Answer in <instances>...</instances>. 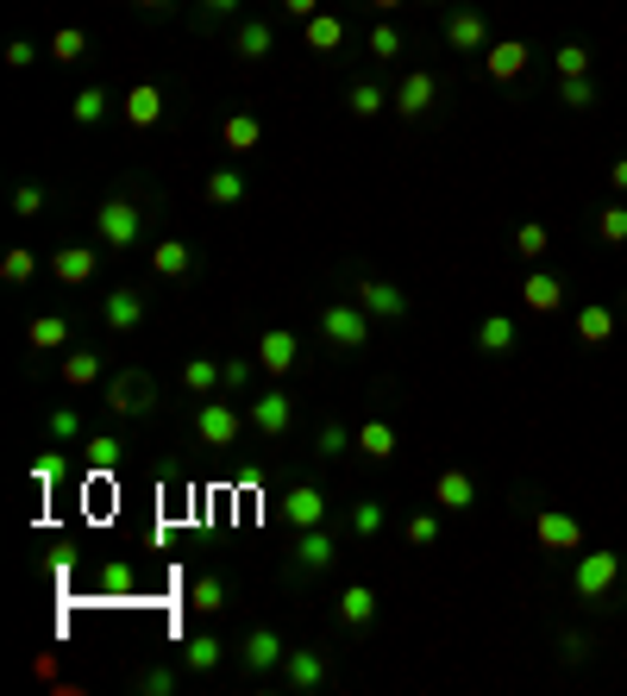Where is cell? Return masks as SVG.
Here are the masks:
<instances>
[{
  "instance_id": "cell-1",
  "label": "cell",
  "mask_w": 627,
  "mask_h": 696,
  "mask_svg": "<svg viewBox=\"0 0 627 696\" xmlns=\"http://www.w3.org/2000/svg\"><path fill=\"white\" fill-rule=\"evenodd\" d=\"M333 559H339V527H333V521L301 527L296 547H289V565H282V577H289V584H301V577H321Z\"/></svg>"
},
{
  "instance_id": "cell-2",
  "label": "cell",
  "mask_w": 627,
  "mask_h": 696,
  "mask_svg": "<svg viewBox=\"0 0 627 696\" xmlns=\"http://www.w3.org/2000/svg\"><path fill=\"white\" fill-rule=\"evenodd\" d=\"M100 408H107L113 421H145V415H157V383H150L145 371L107 376V389H100Z\"/></svg>"
},
{
  "instance_id": "cell-3",
  "label": "cell",
  "mask_w": 627,
  "mask_h": 696,
  "mask_svg": "<svg viewBox=\"0 0 627 696\" xmlns=\"http://www.w3.org/2000/svg\"><path fill=\"white\" fill-rule=\"evenodd\" d=\"M95 232H100V245L107 251H132L138 245V232H145V207L132 195H107L95 207Z\"/></svg>"
},
{
  "instance_id": "cell-4",
  "label": "cell",
  "mask_w": 627,
  "mask_h": 696,
  "mask_svg": "<svg viewBox=\"0 0 627 696\" xmlns=\"http://www.w3.org/2000/svg\"><path fill=\"white\" fill-rule=\"evenodd\" d=\"M371 314H364V308H358V301H326L321 308V339L333 351H364L371 346Z\"/></svg>"
},
{
  "instance_id": "cell-5",
  "label": "cell",
  "mask_w": 627,
  "mask_h": 696,
  "mask_svg": "<svg viewBox=\"0 0 627 696\" xmlns=\"http://www.w3.org/2000/svg\"><path fill=\"white\" fill-rule=\"evenodd\" d=\"M239 427H251L245 415H239V401H226V396H207L195 408V440L207 452H232L239 446Z\"/></svg>"
},
{
  "instance_id": "cell-6",
  "label": "cell",
  "mask_w": 627,
  "mask_h": 696,
  "mask_svg": "<svg viewBox=\"0 0 627 696\" xmlns=\"http://www.w3.org/2000/svg\"><path fill=\"white\" fill-rule=\"evenodd\" d=\"M615 584H622V552H577L571 590L583 602H608L615 597Z\"/></svg>"
},
{
  "instance_id": "cell-7",
  "label": "cell",
  "mask_w": 627,
  "mask_h": 696,
  "mask_svg": "<svg viewBox=\"0 0 627 696\" xmlns=\"http://www.w3.org/2000/svg\"><path fill=\"white\" fill-rule=\"evenodd\" d=\"M251 433L264 440V446H282L289 440V427H296V401H289V389H264V396L245 408Z\"/></svg>"
},
{
  "instance_id": "cell-8",
  "label": "cell",
  "mask_w": 627,
  "mask_h": 696,
  "mask_svg": "<svg viewBox=\"0 0 627 696\" xmlns=\"http://www.w3.org/2000/svg\"><path fill=\"white\" fill-rule=\"evenodd\" d=\"M282 659H289V640H282L270 622H257L245 640H239V665H245L251 677H276L282 672Z\"/></svg>"
},
{
  "instance_id": "cell-9",
  "label": "cell",
  "mask_w": 627,
  "mask_h": 696,
  "mask_svg": "<svg viewBox=\"0 0 627 696\" xmlns=\"http://www.w3.org/2000/svg\"><path fill=\"white\" fill-rule=\"evenodd\" d=\"M282 684H289V691H326V684H333V652L326 647H289V659H282Z\"/></svg>"
},
{
  "instance_id": "cell-10",
  "label": "cell",
  "mask_w": 627,
  "mask_h": 696,
  "mask_svg": "<svg viewBox=\"0 0 627 696\" xmlns=\"http://www.w3.org/2000/svg\"><path fill=\"white\" fill-rule=\"evenodd\" d=\"M282 521L296 527V533L333 521V496H326L321 483H289V490H282Z\"/></svg>"
},
{
  "instance_id": "cell-11",
  "label": "cell",
  "mask_w": 627,
  "mask_h": 696,
  "mask_svg": "<svg viewBox=\"0 0 627 696\" xmlns=\"http://www.w3.org/2000/svg\"><path fill=\"white\" fill-rule=\"evenodd\" d=\"M533 540H540V552H583V521L565 515V508H540L533 515Z\"/></svg>"
},
{
  "instance_id": "cell-12",
  "label": "cell",
  "mask_w": 627,
  "mask_h": 696,
  "mask_svg": "<svg viewBox=\"0 0 627 696\" xmlns=\"http://www.w3.org/2000/svg\"><path fill=\"white\" fill-rule=\"evenodd\" d=\"M446 50H465V57L490 50V20H483L477 7H451L446 13Z\"/></svg>"
},
{
  "instance_id": "cell-13",
  "label": "cell",
  "mask_w": 627,
  "mask_h": 696,
  "mask_svg": "<svg viewBox=\"0 0 627 696\" xmlns=\"http://www.w3.org/2000/svg\"><path fill=\"white\" fill-rule=\"evenodd\" d=\"M358 308H364V314H371V321H408V296H401L396 283H376V276H364V283H358Z\"/></svg>"
},
{
  "instance_id": "cell-14",
  "label": "cell",
  "mask_w": 627,
  "mask_h": 696,
  "mask_svg": "<svg viewBox=\"0 0 627 696\" xmlns=\"http://www.w3.org/2000/svg\"><path fill=\"white\" fill-rule=\"evenodd\" d=\"M100 326H107L113 339L138 333V326H145V296H138V289H113V296L100 301Z\"/></svg>"
},
{
  "instance_id": "cell-15",
  "label": "cell",
  "mask_w": 627,
  "mask_h": 696,
  "mask_svg": "<svg viewBox=\"0 0 627 696\" xmlns=\"http://www.w3.org/2000/svg\"><path fill=\"white\" fill-rule=\"evenodd\" d=\"M120 120L132 125V132H150V125L164 120V88H157V82H132L120 100Z\"/></svg>"
},
{
  "instance_id": "cell-16",
  "label": "cell",
  "mask_w": 627,
  "mask_h": 696,
  "mask_svg": "<svg viewBox=\"0 0 627 696\" xmlns=\"http://www.w3.org/2000/svg\"><path fill=\"white\" fill-rule=\"evenodd\" d=\"M95 271H100V251H88V245H57V251H50V276H57L63 289L95 283Z\"/></svg>"
},
{
  "instance_id": "cell-17",
  "label": "cell",
  "mask_w": 627,
  "mask_h": 696,
  "mask_svg": "<svg viewBox=\"0 0 627 696\" xmlns=\"http://www.w3.org/2000/svg\"><path fill=\"white\" fill-rule=\"evenodd\" d=\"M257 364H264V376H289L301 364V339L289 326H270V333L257 339Z\"/></svg>"
},
{
  "instance_id": "cell-18",
  "label": "cell",
  "mask_w": 627,
  "mask_h": 696,
  "mask_svg": "<svg viewBox=\"0 0 627 696\" xmlns=\"http://www.w3.org/2000/svg\"><path fill=\"white\" fill-rule=\"evenodd\" d=\"M433 100H439V75L433 70H408L401 75V88H396V113L401 120H421Z\"/></svg>"
},
{
  "instance_id": "cell-19",
  "label": "cell",
  "mask_w": 627,
  "mask_h": 696,
  "mask_svg": "<svg viewBox=\"0 0 627 696\" xmlns=\"http://www.w3.org/2000/svg\"><path fill=\"white\" fill-rule=\"evenodd\" d=\"M433 502H439L446 515H465V508H477V477L458 471V465H446V471L433 477Z\"/></svg>"
},
{
  "instance_id": "cell-20",
  "label": "cell",
  "mask_w": 627,
  "mask_h": 696,
  "mask_svg": "<svg viewBox=\"0 0 627 696\" xmlns=\"http://www.w3.org/2000/svg\"><path fill=\"white\" fill-rule=\"evenodd\" d=\"M270 50H276V25L270 20H239L232 25V57H239V63H264Z\"/></svg>"
},
{
  "instance_id": "cell-21",
  "label": "cell",
  "mask_w": 627,
  "mask_h": 696,
  "mask_svg": "<svg viewBox=\"0 0 627 696\" xmlns=\"http://www.w3.org/2000/svg\"><path fill=\"white\" fill-rule=\"evenodd\" d=\"M376 609H383V602H376L371 584H346V590H339V602H333L339 627H358V634H364V627L376 622Z\"/></svg>"
},
{
  "instance_id": "cell-22",
  "label": "cell",
  "mask_w": 627,
  "mask_h": 696,
  "mask_svg": "<svg viewBox=\"0 0 627 696\" xmlns=\"http://www.w3.org/2000/svg\"><path fill=\"white\" fill-rule=\"evenodd\" d=\"M226 665V640L220 634H189V647H182V672L189 677H214Z\"/></svg>"
},
{
  "instance_id": "cell-23",
  "label": "cell",
  "mask_w": 627,
  "mask_h": 696,
  "mask_svg": "<svg viewBox=\"0 0 627 696\" xmlns=\"http://www.w3.org/2000/svg\"><path fill=\"white\" fill-rule=\"evenodd\" d=\"M515 346H521V326H515V314H483V321H477V351L508 358Z\"/></svg>"
},
{
  "instance_id": "cell-24",
  "label": "cell",
  "mask_w": 627,
  "mask_h": 696,
  "mask_svg": "<svg viewBox=\"0 0 627 696\" xmlns=\"http://www.w3.org/2000/svg\"><path fill=\"white\" fill-rule=\"evenodd\" d=\"M201 195L214 201V207H239V201L251 195V182H245V170H239V164H220V170H207Z\"/></svg>"
},
{
  "instance_id": "cell-25",
  "label": "cell",
  "mask_w": 627,
  "mask_h": 696,
  "mask_svg": "<svg viewBox=\"0 0 627 696\" xmlns=\"http://www.w3.org/2000/svg\"><path fill=\"white\" fill-rule=\"evenodd\" d=\"M75 452L88 458V471H95V477H113L125 465V440H120V433H88Z\"/></svg>"
},
{
  "instance_id": "cell-26",
  "label": "cell",
  "mask_w": 627,
  "mask_h": 696,
  "mask_svg": "<svg viewBox=\"0 0 627 696\" xmlns=\"http://www.w3.org/2000/svg\"><path fill=\"white\" fill-rule=\"evenodd\" d=\"M383 527H389V502H383V496H358L346 508V533H351V540H376Z\"/></svg>"
},
{
  "instance_id": "cell-27",
  "label": "cell",
  "mask_w": 627,
  "mask_h": 696,
  "mask_svg": "<svg viewBox=\"0 0 627 696\" xmlns=\"http://www.w3.org/2000/svg\"><path fill=\"white\" fill-rule=\"evenodd\" d=\"M70 120L82 125V132H95V125H107V120H113V95H107V88H95V82H88V88H75V100H70Z\"/></svg>"
},
{
  "instance_id": "cell-28",
  "label": "cell",
  "mask_w": 627,
  "mask_h": 696,
  "mask_svg": "<svg viewBox=\"0 0 627 696\" xmlns=\"http://www.w3.org/2000/svg\"><path fill=\"white\" fill-rule=\"evenodd\" d=\"M571 326H577L583 346H608V339H615V308H608V301H583Z\"/></svg>"
},
{
  "instance_id": "cell-29",
  "label": "cell",
  "mask_w": 627,
  "mask_h": 696,
  "mask_svg": "<svg viewBox=\"0 0 627 696\" xmlns=\"http://www.w3.org/2000/svg\"><path fill=\"white\" fill-rule=\"evenodd\" d=\"M150 271L164 276V283H182V276H195V251L182 245V239H164V245H150Z\"/></svg>"
},
{
  "instance_id": "cell-30",
  "label": "cell",
  "mask_w": 627,
  "mask_h": 696,
  "mask_svg": "<svg viewBox=\"0 0 627 696\" xmlns=\"http://www.w3.org/2000/svg\"><path fill=\"white\" fill-rule=\"evenodd\" d=\"M521 301L533 308V314H558V308H565V283H558L552 271H533L521 283Z\"/></svg>"
},
{
  "instance_id": "cell-31",
  "label": "cell",
  "mask_w": 627,
  "mask_h": 696,
  "mask_svg": "<svg viewBox=\"0 0 627 696\" xmlns=\"http://www.w3.org/2000/svg\"><path fill=\"white\" fill-rule=\"evenodd\" d=\"M527 63H533V45H521V38H502V45H490V82H515Z\"/></svg>"
},
{
  "instance_id": "cell-32",
  "label": "cell",
  "mask_w": 627,
  "mask_h": 696,
  "mask_svg": "<svg viewBox=\"0 0 627 696\" xmlns=\"http://www.w3.org/2000/svg\"><path fill=\"white\" fill-rule=\"evenodd\" d=\"M182 389H189V396H226V376H220V364H214V358H189V364H182Z\"/></svg>"
},
{
  "instance_id": "cell-33",
  "label": "cell",
  "mask_w": 627,
  "mask_h": 696,
  "mask_svg": "<svg viewBox=\"0 0 627 696\" xmlns=\"http://www.w3.org/2000/svg\"><path fill=\"white\" fill-rule=\"evenodd\" d=\"M220 139H226V151H239V157H245V151L264 145V120H257V113H226Z\"/></svg>"
},
{
  "instance_id": "cell-34",
  "label": "cell",
  "mask_w": 627,
  "mask_h": 696,
  "mask_svg": "<svg viewBox=\"0 0 627 696\" xmlns=\"http://www.w3.org/2000/svg\"><path fill=\"white\" fill-rule=\"evenodd\" d=\"M346 107H351V120H376V113H383V107H396V95H389V88H383V82H351Z\"/></svg>"
},
{
  "instance_id": "cell-35",
  "label": "cell",
  "mask_w": 627,
  "mask_h": 696,
  "mask_svg": "<svg viewBox=\"0 0 627 696\" xmlns=\"http://www.w3.org/2000/svg\"><path fill=\"white\" fill-rule=\"evenodd\" d=\"M32 276H38V251L32 245H7L0 251V283H7V289H25Z\"/></svg>"
},
{
  "instance_id": "cell-36",
  "label": "cell",
  "mask_w": 627,
  "mask_h": 696,
  "mask_svg": "<svg viewBox=\"0 0 627 696\" xmlns=\"http://www.w3.org/2000/svg\"><path fill=\"white\" fill-rule=\"evenodd\" d=\"M301 38H308V50H339L346 45V20L339 13H314V20L301 25Z\"/></svg>"
},
{
  "instance_id": "cell-37",
  "label": "cell",
  "mask_w": 627,
  "mask_h": 696,
  "mask_svg": "<svg viewBox=\"0 0 627 696\" xmlns=\"http://www.w3.org/2000/svg\"><path fill=\"white\" fill-rule=\"evenodd\" d=\"M25 339H32V351H63L70 346V321L63 314H38V321L25 326Z\"/></svg>"
},
{
  "instance_id": "cell-38",
  "label": "cell",
  "mask_w": 627,
  "mask_h": 696,
  "mask_svg": "<svg viewBox=\"0 0 627 696\" xmlns=\"http://www.w3.org/2000/svg\"><path fill=\"white\" fill-rule=\"evenodd\" d=\"M396 446H401V440H396V427H389V421H364V427H358V452L376 458V465H383V458H396Z\"/></svg>"
},
{
  "instance_id": "cell-39",
  "label": "cell",
  "mask_w": 627,
  "mask_h": 696,
  "mask_svg": "<svg viewBox=\"0 0 627 696\" xmlns=\"http://www.w3.org/2000/svg\"><path fill=\"white\" fill-rule=\"evenodd\" d=\"M189 609H201V615H220V609H226V577L220 572H201L195 584H189Z\"/></svg>"
},
{
  "instance_id": "cell-40",
  "label": "cell",
  "mask_w": 627,
  "mask_h": 696,
  "mask_svg": "<svg viewBox=\"0 0 627 696\" xmlns=\"http://www.w3.org/2000/svg\"><path fill=\"white\" fill-rule=\"evenodd\" d=\"M63 383H70V389H95L100 383V351H63Z\"/></svg>"
},
{
  "instance_id": "cell-41",
  "label": "cell",
  "mask_w": 627,
  "mask_h": 696,
  "mask_svg": "<svg viewBox=\"0 0 627 696\" xmlns=\"http://www.w3.org/2000/svg\"><path fill=\"white\" fill-rule=\"evenodd\" d=\"M50 57H57V63H82V57H88V32H82V25H57V32H50Z\"/></svg>"
},
{
  "instance_id": "cell-42",
  "label": "cell",
  "mask_w": 627,
  "mask_h": 696,
  "mask_svg": "<svg viewBox=\"0 0 627 696\" xmlns=\"http://www.w3.org/2000/svg\"><path fill=\"white\" fill-rule=\"evenodd\" d=\"M364 50H371V57H376V63H396V57H401V50H408V38H401V32H396V25H389V20H383V25H371V38H364Z\"/></svg>"
},
{
  "instance_id": "cell-43",
  "label": "cell",
  "mask_w": 627,
  "mask_h": 696,
  "mask_svg": "<svg viewBox=\"0 0 627 696\" xmlns=\"http://www.w3.org/2000/svg\"><path fill=\"white\" fill-rule=\"evenodd\" d=\"M358 446V433H351L346 421H326L321 433H314V458H339V452Z\"/></svg>"
},
{
  "instance_id": "cell-44",
  "label": "cell",
  "mask_w": 627,
  "mask_h": 696,
  "mask_svg": "<svg viewBox=\"0 0 627 696\" xmlns=\"http://www.w3.org/2000/svg\"><path fill=\"white\" fill-rule=\"evenodd\" d=\"M558 100H565L571 113H590V107H596V82H590V75H558Z\"/></svg>"
},
{
  "instance_id": "cell-45",
  "label": "cell",
  "mask_w": 627,
  "mask_h": 696,
  "mask_svg": "<svg viewBox=\"0 0 627 696\" xmlns=\"http://www.w3.org/2000/svg\"><path fill=\"white\" fill-rule=\"evenodd\" d=\"M100 590H107V597H132V590H138V572H132V565H125V559H107V565H100V577H95Z\"/></svg>"
},
{
  "instance_id": "cell-46",
  "label": "cell",
  "mask_w": 627,
  "mask_h": 696,
  "mask_svg": "<svg viewBox=\"0 0 627 696\" xmlns=\"http://www.w3.org/2000/svg\"><path fill=\"white\" fill-rule=\"evenodd\" d=\"M596 239L602 245H627V201H608L596 214Z\"/></svg>"
},
{
  "instance_id": "cell-47",
  "label": "cell",
  "mask_w": 627,
  "mask_h": 696,
  "mask_svg": "<svg viewBox=\"0 0 627 696\" xmlns=\"http://www.w3.org/2000/svg\"><path fill=\"white\" fill-rule=\"evenodd\" d=\"M82 440H88V433H82V415H75V408H57V415H50V446H82Z\"/></svg>"
},
{
  "instance_id": "cell-48",
  "label": "cell",
  "mask_w": 627,
  "mask_h": 696,
  "mask_svg": "<svg viewBox=\"0 0 627 696\" xmlns=\"http://www.w3.org/2000/svg\"><path fill=\"white\" fill-rule=\"evenodd\" d=\"M257 371H264L257 358H226V364H220V376H226V396H245L251 383H257Z\"/></svg>"
},
{
  "instance_id": "cell-49",
  "label": "cell",
  "mask_w": 627,
  "mask_h": 696,
  "mask_svg": "<svg viewBox=\"0 0 627 696\" xmlns=\"http://www.w3.org/2000/svg\"><path fill=\"white\" fill-rule=\"evenodd\" d=\"M132 684H138V696H176V691H182V672H170V665H150V672H138Z\"/></svg>"
},
{
  "instance_id": "cell-50",
  "label": "cell",
  "mask_w": 627,
  "mask_h": 696,
  "mask_svg": "<svg viewBox=\"0 0 627 696\" xmlns=\"http://www.w3.org/2000/svg\"><path fill=\"white\" fill-rule=\"evenodd\" d=\"M45 207H50V189H45V182H20V189H13V214H20V220H38Z\"/></svg>"
},
{
  "instance_id": "cell-51",
  "label": "cell",
  "mask_w": 627,
  "mask_h": 696,
  "mask_svg": "<svg viewBox=\"0 0 627 696\" xmlns=\"http://www.w3.org/2000/svg\"><path fill=\"white\" fill-rule=\"evenodd\" d=\"M515 251H521L527 264H540V257H546V251H552V239H546V226H540V220H527L521 232H515Z\"/></svg>"
},
{
  "instance_id": "cell-52",
  "label": "cell",
  "mask_w": 627,
  "mask_h": 696,
  "mask_svg": "<svg viewBox=\"0 0 627 696\" xmlns=\"http://www.w3.org/2000/svg\"><path fill=\"white\" fill-rule=\"evenodd\" d=\"M552 70L558 75H590V45H558L552 50Z\"/></svg>"
},
{
  "instance_id": "cell-53",
  "label": "cell",
  "mask_w": 627,
  "mask_h": 696,
  "mask_svg": "<svg viewBox=\"0 0 627 696\" xmlns=\"http://www.w3.org/2000/svg\"><path fill=\"white\" fill-rule=\"evenodd\" d=\"M63 465H70V458H63V446H57V452H45V458L32 465V483H38V490H50V483L63 477Z\"/></svg>"
},
{
  "instance_id": "cell-54",
  "label": "cell",
  "mask_w": 627,
  "mask_h": 696,
  "mask_svg": "<svg viewBox=\"0 0 627 696\" xmlns=\"http://www.w3.org/2000/svg\"><path fill=\"white\" fill-rule=\"evenodd\" d=\"M433 540H439V515H414V521H408V547H433Z\"/></svg>"
},
{
  "instance_id": "cell-55",
  "label": "cell",
  "mask_w": 627,
  "mask_h": 696,
  "mask_svg": "<svg viewBox=\"0 0 627 696\" xmlns=\"http://www.w3.org/2000/svg\"><path fill=\"white\" fill-rule=\"evenodd\" d=\"M558 659H565V665H583V659H590V640H583V634H558Z\"/></svg>"
},
{
  "instance_id": "cell-56",
  "label": "cell",
  "mask_w": 627,
  "mask_h": 696,
  "mask_svg": "<svg viewBox=\"0 0 627 696\" xmlns=\"http://www.w3.org/2000/svg\"><path fill=\"white\" fill-rule=\"evenodd\" d=\"M32 63H38V45H32V38H13V45H7V70H32Z\"/></svg>"
},
{
  "instance_id": "cell-57",
  "label": "cell",
  "mask_w": 627,
  "mask_h": 696,
  "mask_svg": "<svg viewBox=\"0 0 627 696\" xmlns=\"http://www.w3.org/2000/svg\"><path fill=\"white\" fill-rule=\"evenodd\" d=\"M239 7H245V0H201V20H207V25H214V20H232Z\"/></svg>"
},
{
  "instance_id": "cell-58",
  "label": "cell",
  "mask_w": 627,
  "mask_h": 696,
  "mask_svg": "<svg viewBox=\"0 0 627 696\" xmlns=\"http://www.w3.org/2000/svg\"><path fill=\"white\" fill-rule=\"evenodd\" d=\"M282 13H289V20H301V25H308V20H314V13H321V0H282Z\"/></svg>"
},
{
  "instance_id": "cell-59",
  "label": "cell",
  "mask_w": 627,
  "mask_h": 696,
  "mask_svg": "<svg viewBox=\"0 0 627 696\" xmlns=\"http://www.w3.org/2000/svg\"><path fill=\"white\" fill-rule=\"evenodd\" d=\"M608 182H615V195H627V157L615 164V170H608Z\"/></svg>"
},
{
  "instance_id": "cell-60",
  "label": "cell",
  "mask_w": 627,
  "mask_h": 696,
  "mask_svg": "<svg viewBox=\"0 0 627 696\" xmlns=\"http://www.w3.org/2000/svg\"><path fill=\"white\" fill-rule=\"evenodd\" d=\"M376 13H396V7H408V0H371Z\"/></svg>"
},
{
  "instance_id": "cell-61",
  "label": "cell",
  "mask_w": 627,
  "mask_h": 696,
  "mask_svg": "<svg viewBox=\"0 0 627 696\" xmlns=\"http://www.w3.org/2000/svg\"><path fill=\"white\" fill-rule=\"evenodd\" d=\"M138 7H145V13H164V7H176V0H138Z\"/></svg>"
}]
</instances>
